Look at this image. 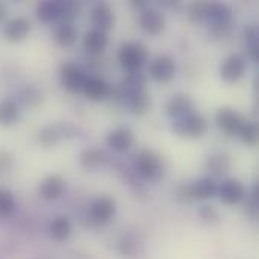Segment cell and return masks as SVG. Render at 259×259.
Masks as SVG:
<instances>
[{
    "instance_id": "cell-18",
    "label": "cell",
    "mask_w": 259,
    "mask_h": 259,
    "mask_svg": "<svg viewBox=\"0 0 259 259\" xmlns=\"http://www.w3.org/2000/svg\"><path fill=\"white\" fill-rule=\"evenodd\" d=\"M49 235L53 241L56 243H64L70 238L71 235V223L67 217H56L52 220L49 226Z\"/></svg>"
},
{
    "instance_id": "cell-1",
    "label": "cell",
    "mask_w": 259,
    "mask_h": 259,
    "mask_svg": "<svg viewBox=\"0 0 259 259\" xmlns=\"http://www.w3.org/2000/svg\"><path fill=\"white\" fill-rule=\"evenodd\" d=\"M171 129L181 135V137H191V138H200L208 131V121L206 118L199 112H190L188 115L178 118L173 121Z\"/></svg>"
},
{
    "instance_id": "cell-9",
    "label": "cell",
    "mask_w": 259,
    "mask_h": 259,
    "mask_svg": "<svg viewBox=\"0 0 259 259\" xmlns=\"http://www.w3.org/2000/svg\"><path fill=\"white\" fill-rule=\"evenodd\" d=\"M175 73H176V64L170 56H159L150 65V76L161 83L168 82L175 76Z\"/></svg>"
},
{
    "instance_id": "cell-16",
    "label": "cell",
    "mask_w": 259,
    "mask_h": 259,
    "mask_svg": "<svg viewBox=\"0 0 259 259\" xmlns=\"http://www.w3.org/2000/svg\"><path fill=\"white\" fill-rule=\"evenodd\" d=\"M205 18H208L215 27H226L232 20V11L223 3H208Z\"/></svg>"
},
{
    "instance_id": "cell-19",
    "label": "cell",
    "mask_w": 259,
    "mask_h": 259,
    "mask_svg": "<svg viewBox=\"0 0 259 259\" xmlns=\"http://www.w3.org/2000/svg\"><path fill=\"white\" fill-rule=\"evenodd\" d=\"M88 99L91 100H102L105 97L109 96L111 93V88L109 85L103 80V79H99V77H88L85 85H83V90H82Z\"/></svg>"
},
{
    "instance_id": "cell-21",
    "label": "cell",
    "mask_w": 259,
    "mask_h": 259,
    "mask_svg": "<svg viewBox=\"0 0 259 259\" xmlns=\"http://www.w3.org/2000/svg\"><path fill=\"white\" fill-rule=\"evenodd\" d=\"M193 187V196L194 199H212L217 196V191H219V187L215 184L214 179L211 178H205V179H200L194 184H191Z\"/></svg>"
},
{
    "instance_id": "cell-25",
    "label": "cell",
    "mask_w": 259,
    "mask_h": 259,
    "mask_svg": "<svg viewBox=\"0 0 259 259\" xmlns=\"http://www.w3.org/2000/svg\"><path fill=\"white\" fill-rule=\"evenodd\" d=\"M144 85H146V76L140 70L129 71L123 82V96L141 91V90H144Z\"/></svg>"
},
{
    "instance_id": "cell-8",
    "label": "cell",
    "mask_w": 259,
    "mask_h": 259,
    "mask_svg": "<svg viewBox=\"0 0 259 259\" xmlns=\"http://www.w3.org/2000/svg\"><path fill=\"white\" fill-rule=\"evenodd\" d=\"M217 194L220 196V199H222L223 203H226V205H235V203L241 202L246 197V188L237 179H226L219 187Z\"/></svg>"
},
{
    "instance_id": "cell-22",
    "label": "cell",
    "mask_w": 259,
    "mask_h": 259,
    "mask_svg": "<svg viewBox=\"0 0 259 259\" xmlns=\"http://www.w3.org/2000/svg\"><path fill=\"white\" fill-rule=\"evenodd\" d=\"M106 42H108L106 33L97 29L90 30L83 38V46L90 53H102L106 47Z\"/></svg>"
},
{
    "instance_id": "cell-27",
    "label": "cell",
    "mask_w": 259,
    "mask_h": 259,
    "mask_svg": "<svg viewBox=\"0 0 259 259\" xmlns=\"http://www.w3.org/2000/svg\"><path fill=\"white\" fill-rule=\"evenodd\" d=\"M77 38V32L74 29V26L70 24H61L56 30V41L62 46V47H70L76 42Z\"/></svg>"
},
{
    "instance_id": "cell-32",
    "label": "cell",
    "mask_w": 259,
    "mask_h": 259,
    "mask_svg": "<svg viewBox=\"0 0 259 259\" xmlns=\"http://www.w3.org/2000/svg\"><path fill=\"white\" fill-rule=\"evenodd\" d=\"M178 199H179V200H182V202H185V203H188V202L194 200V196H193V187H191V184H188V185H182V187L178 190Z\"/></svg>"
},
{
    "instance_id": "cell-2",
    "label": "cell",
    "mask_w": 259,
    "mask_h": 259,
    "mask_svg": "<svg viewBox=\"0 0 259 259\" xmlns=\"http://www.w3.org/2000/svg\"><path fill=\"white\" fill-rule=\"evenodd\" d=\"M147 49L141 42H124L118 52V59L121 65L129 71L140 70L143 64L147 61Z\"/></svg>"
},
{
    "instance_id": "cell-7",
    "label": "cell",
    "mask_w": 259,
    "mask_h": 259,
    "mask_svg": "<svg viewBox=\"0 0 259 259\" xmlns=\"http://www.w3.org/2000/svg\"><path fill=\"white\" fill-rule=\"evenodd\" d=\"M246 61L243 56L240 55H231L222 65V70H220V74H222V79L225 82H229V83H234L237 80H240L244 73H246Z\"/></svg>"
},
{
    "instance_id": "cell-5",
    "label": "cell",
    "mask_w": 259,
    "mask_h": 259,
    "mask_svg": "<svg viewBox=\"0 0 259 259\" xmlns=\"http://www.w3.org/2000/svg\"><path fill=\"white\" fill-rule=\"evenodd\" d=\"M73 134H74V129L67 123L49 124L38 132V143L44 147H50V146H55L64 137H73Z\"/></svg>"
},
{
    "instance_id": "cell-4",
    "label": "cell",
    "mask_w": 259,
    "mask_h": 259,
    "mask_svg": "<svg viewBox=\"0 0 259 259\" xmlns=\"http://www.w3.org/2000/svg\"><path fill=\"white\" fill-rule=\"evenodd\" d=\"M85 71L71 62H67L61 67V83L71 93H79L83 90V85L87 82Z\"/></svg>"
},
{
    "instance_id": "cell-11",
    "label": "cell",
    "mask_w": 259,
    "mask_h": 259,
    "mask_svg": "<svg viewBox=\"0 0 259 259\" xmlns=\"http://www.w3.org/2000/svg\"><path fill=\"white\" fill-rule=\"evenodd\" d=\"M167 115L178 120L193 112V100L187 94H175L165 105Z\"/></svg>"
},
{
    "instance_id": "cell-34",
    "label": "cell",
    "mask_w": 259,
    "mask_h": 259,
    "mask_svg": "<svg viewBox=\"0 0 259 259\" xmlns=\"http://www.w3.org/2000/svg\"><path fill=\"white\" fill-rule=\"evenodd\" d=\"M12 165V156L6 150H0V173L8 171Z\"/></svg>"
},
{
    "instance_id": "cell-26",
    "label": "cell",
    "mask_w": 259,
    "mask_h": 259,
    "mask_svg": "<svg viewBox=\"0 0 259 259\" xmlns=\"http://www.w3.org/2000/svg\"><path fill=\"white\" fill-rule=\"evenodd\" d=\"M105 153L99 149H87L80 153L79 156V162L82 167H87V168H94V167H99L105 162Z\"/></svg>"
},
{
    "instance_id": "cell-29",
    "label": "cell",
    "mask_w": 259,
    "mask_h": 259,
    "mask_svg": "<svg viewBox=\"0 0 259 259\" xmlns=\"http://www.w3.org/2000/svg\"><path fill=\"white\" fill-rule=\"evenodd\" d=\"M206 167L215 175H225V173H228L231 164H229V159L225 155H214V156L208 158Z\"/></svg>"
},
{
    "instance_id": "cell-15",
    "label": "cell",
    "mask_w": 259,
    "mask_h": 259,
    "mask_svg": "<svg viewBox=\"0 0 259 259\" xmlns=\"http://www.w3.org/2000/svg\"><path fill=\"white\" fill-rule=\"evenodd\" d=\"M91 20L97 30L105 32L114 26V21H115L114 11L111 9L108 3H97L91 12Z\"/></svg>"
},
{
    "instance_id": "cell-36",
    "label": "cell",
    "mask_w": 259,
    "mask_h": 259,
    "mask_svg": "<svg viewBox=\"0 0 259 259\" xmlns=\"http://www.w3.org/2000/svg\"><path fill=\"white\" fill-rule=\"evenodd\" d=\"M244 35H246V38H247L249 46L258 44V29H256L255 26H249V27L244 30Z\"/></svg>"
},
{
    "instance_id": "cell-17",
    "label": "cell",
    "mask_w": 259,
    "mask_h": 259,
    "mask_svg": "<svg viewBox=\"0 0 259 259\" xmlns=\"http://www.w3.org/2000/svg\"><path fill=\"white\" fill-rule=\"evenodd\" d=\"M106 143L112 150L121 153V152H126L132 146L134 137H132V132L127 127H117L112 132H109V135L106 138Z\"/></svg>"
},
{
    "instance_id": "cell-23",
    "label": "cell",
    "mask_w": 259,
    "mask_h": 259,
    "mask_svg": "<svg viewBox=\"0 0 259 259\" xmlns=\"http://www.w3.org/2000/svg\"><path fill=\"white\" fill-rule=\"evenodd\" d=\"M61 2H41L36 6V17L42 23H50L59 18Z\"/></svg>"
},
{
    "instance_id": "cell-35",
    "label": "cell",
    "mask_w": 259,
    "mask_h": 259,
    "mask_svg": "<svg viewBox=\"0 0 259 259\" xmlns=\"http://www.w3.org/2000/svg\"><path fill=\"white\" fill-rule=\"evenodd\" d=\"M200 217L205 220V222H215L217 219H219V214H217V211L212 208V206H203L202 209H200Z\"/></svg>"
},
{
    "instance_id": "cell-31",
    "label": "cell",
    "mask_w": 259,
    "mask_h": 259,
    "mask_svg": "<svg viewBox=\"0 0 259 259\" xmlns=\"http://www.w3.org/2000/svg\"><path fill=\"white\" fill-rule=\"evenodd\" d=\"M18 96H20L21 103L26 105V106H35L41 100V94L38 93V90L33 85H24L20 90V94Z\"/></svg>"
},
{
    "instance_id": "cell-10",
    "label": "cell",
    "mask_w": 259,
    "mask_h": 259,
    "mask_svg": "<svg viewBox=\"0 0 259 259\" xmlns=\"http://www.w3.org/2000/svg\"><path fill=\"white\" fill-rule=\"evenodd\" d=\"M217 124L222 131H225L226 134H238V131L241 129V126L244 124V118L234 109L231 108H223L219 111L217 117Z\"/></svg>"
},
{
    "instance_id": "cell-20",
    "label": "cell",
    "mask_w": 259,
    "mask_h": 259,
    "mask_svg": "<svg viewBox=\"0 0 259 259\" xmlns=\"http://www.w3.org/2000/svg\"><path fill=\"white\" fill-rule=\"evenodd\" d=\"M124 99H126L127 106L137 115L146 114L147 109L150 108V96L144 90L137 91V93H132V94H127V96H124Z\"/></svg>"
},
{
    "instance_id": "cell-37",
    "label": "cell",
    "mask_w": 259,
    "mask_h": 259,
    "mask_svg": "<svg viewBox=\"0 0 259 259\" xmlns=\"http://www.w3.org/2000/svg\"><path fill=\"white\" fill-rule=\"evenodd\" d=\"M5 17H6V8H5L3 3H0V21H2Z\"/></svg>"
},
{
    "instance_id": "cell-30",
    "label": "cell",
    "mask_w": 259,
    "mask_h": 259,
    "mask_svg": "<svg viewBox=\"0 0 259 259\" xmlns=\"http://www.w3.org/2000/svg\"><path fill=\"white\" fill-rule=\"evenodd\" d=\"M238 135L241 138L243 143L253 146L258 140V126L253 121H244V124L241 126V129L238 131Z\"/></svg>"
},
{
    "instance_id": "cell-14",
    "label": "cell",
    "mask_w": 259,
    "mask_h": 259,
    "mask_svg": "<svg viewBox=\"0 0 259 259\" xmlns=\"http://www.w3.org/2000/svg\"><path fill=\"white\" fill-rule=\"evenodd\" d=\"M65 188V182L61 176L52 175L49 178H46L39 187H38V194L41 196V199L44 200H56L58 197H61V194L64 193Z\"/></svg>"
},
{
    "instance_id": "cell-6",
    "label": "cell",
    "mask_w": 259,
    "mask_h": 259,
    "mask_svg": "<svg viewBox=\"0 0 259 259\" xmlns=\"http://www.w3.org/2000/svg\"><path fill=\"white\" fill-rule=\"evenodd\" d=\"M114 212H115V200L109 196H102L93 203L90 209V219L96 225H105L112 219Z\"/></svg>"
},
{
    "instance_id": "cell-24",
    "label": "cell",
    "mask_w": 259,
    "mask_h": 259,
    "mask_svg": "<svg viewBox=\"0 0 259 259\" xmlns=\"http://www.w3.org/2000/svg\"><path fill=\"white\" fill-rule=\"evenodd\" d=\"M18 118V105L12 99L0 100V126H11Z\"/></svg>"
},
{
    "instance_id": "cell-13",
    "label": "cell",
    "mask_w": 259,
    "mask_h": 259,
    "mask_svg": "<svg viewBox=\"0 0 259 259\" xmlns=\"http://www.w3.org/2000/svg\"><path fill=\"white\" fill-rule=\"evenodd\" d=\"M30 32V21L26 17H17L6 23L3 29V35L11 42H18L24 39Z\"/></svg>"
},
{
    "instance_id": "cell-3",
    "label": "cell",
    "mask_w": 259,
    "mask_h": 259,
    "mask_svg": "<svg viewBox=\"0 0 259 259\" xmlns=\"http://www.w3.org/2000/svg\"><path fill=\"white\" fill-rule=\"evenodd\" d=\"M135 167H137L138 175L144 179H149V181L158 179L162 173L161 158L152 150H141L137 156Z\"/></svg>"
},
{
    "instance_id": "cell-12",
    "label": "cell",
    "mask_w": 259,
    "mask_h": 259,
    "mask_svg": "<svg viewBox=\"0 0 259 259\" xmlns=\"http://www.w3.org/2000/svg\"><path fill=\"white\" fill-rule=\"evenodd\" d=\"M140 24H141L143 30H146L147 33L158 35L165 27V18L159 11L146 8L140 15Z\"/></svg>"
},
{
    "instance_id": "cell-33",
    "label": "cell",
    "mask_w": 259,
    "mask_h": 259,
    "mask_svg": "<svg viewBox=\"0 0 259 259\" xmlns=\"http://www.w3.org/2000/svg\"><path fill=\"white\" fill-rule=\"evenodd\" d=\"M247 212L250 215H256L258 212V187H253V193L250 194L249 200H247Z\"/></svg>"
},
{
    "instance_id": "cell-28",
    "label": "cell",
    "mask_w": 259,
    "mask_h": 259,
    "mask_svg": "<svg viewBox=\"0 0 259 259\" xmlns=\"http://www.w3.org/2000/svg\"><path fill=\"white\" fill-rule=\"evenodd\" d=\"M17 202L11 191L0 190V219H9L15 212Z\"/></svg>"
}]
</instances>
